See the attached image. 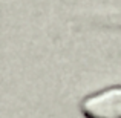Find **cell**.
<instances>
[{
    "mask_svg": "<svg viewBox=\"0 0 121 118\" xmlns=\"http://www.w3.org/2000/svg\"><path fill=\"white\" fill-rule=\"evenodd\" d=\"M81 110L86 118H121V87H110L86 98Z\"/></svg>",
    "mask_w": 121,
    "mask_h": 118,
    "instance_id": "obj_1",
    "label": "cell"
}]
</instances>
